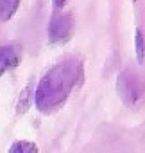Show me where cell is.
I'll use <instances>...</instances> for the list:
<instances>
[{
  "instance_id": "cell-1",
  "label": "cell",
  "mask_w": 145,
  "mask_h": 153,
  "mask_svg": "<svg viewBox=\"0 0 145 153\" xmlns=\"http://www.w3.org/2000/svg\"><path fill=\"white\" fill-rule=\"evenodd\" d=\"M83 67L79 59H64L54 65L40 79L34 92V105L41 114H52L64 105L81 79Z\"/></svg>"
},
{
  "instance_id": "cell-2",
  "label": "cell",
  "mask_w": 145,
  "mask_h": 153,
  "mask_svg": "<svg viewBox=\"0 0 145 153\" xmlns=\"http://www.w3.org/2000/svg\"><path fill=\"white\" fill-rule=\"evenodd\" d=\"M116 90L122 97V101L129 106L136 105L141 96H143V85L140 81V78L133 72V70H124L118 76V81H116Z\"/></svg>"
},
{
  "instance_id": "cell-3",
  "label": "cell",
  "mask_w": 145,
  "mask_h": 153,
  "mask_svg": "<svg viewBox=\"0 0 145 153\" xmlns=\"http://www.w3.org/2000/svg\"><path fill=\"white\" fill-rule=\"evenodd\" d=\"M74 34V18L70 13H56L48 24V42L66 43Z\"/></svg>"
},
{
  "instance_id": "cell-4",
  "label": "cell",
  "mask_w": 145,
  "mask_h": 153,
  "mask_svg": "<svg viewBox=\"0 0 145 153\" xmlns=\"http://www.w3.org/2000/svg\"><path fill=\"white\" fill-rule=\"evenodd\" d=\"M22 59V49L18 45H2L0 47V76H4L6 72L13 70L18 67Z\"/></svg>"
},
{
  "instance_id": "cell-5",
  "label": "cell",
  "mask_w": 145,
  "mask_h": 153,
  "mask_svg": "<svg viewBox=\"0 0 145 153\" xmlns=\"http://www.w3.org/2000/svg\"><path fill=\"white\" fill-rule=\"evenodd\" d=\"M7 153H40V148L32 140H15L9 146Z\"/></svg>"
},
{
  "instance_id": "cell-6",
  "label": "cell",
  "mask_w": 145,
  "mask_h": 153,
  "mask_svg": "<svg viewBox=\"0 0 145 153\" xmlns=\"http://www.w3.org/2000/svg\"><path fill=\"white\" fill-rule=\"evenodd\" d=\"M20 0H0V22H7L16 13Z\"/></svg>"
},
{
  "instance_id": "cell-7",
  "label": "cell",
  "mask_w": 145,
  "mask_h": 153,
  "mask_svg": "<svg viewBox=\"0 0 145 153\" xmlns=\"http://www.w3.org/2000/svg\"><path fill=\"white\" fill-rule=\"evenodd\" d=\"M134 51H136L138 63H143L145 61V38H143L141 29H136L134 33Z\"/></svg>"
},
{
  "instance_id": "cell-8",
  "label": "cell",
  "mask_w": 145,
  "mask_h": 153,
  "mask_svg": "<svg viewBox=\"0 0 145 153\" xmlns=\"http://www.w3.org/2000/svg\"><path fill=\"white\" fill-rule=\"evenodd\" d=\"M31 99H32L31 88L27 87V88H23L22 94H20V99H18V105H16V112H18V114H25V112L29 110V106H31Z\"/></svg>"
},
{
  "instance_id": "cell-9",
  "label": "cell",
  "mask_w": 145,
  "mask_h": 153,
  "mask_svg": "<svg viewBox=\"0 0 145 153\" xmlns=\"http://www.w3.org/2000/svg\"><path fill=\"white\" fill-rule=\"evenodd\" d=\"M66 2H68V0H52V6H54L56 11H61L66 6Z\"/></svg>"
},
{
  "instance_id": "cell-10",
  "label": "cell",
  "mask_w": 145,
  "mask_h": 153,
  "mask_svg": "<svg viewBox=\"0 0 145 153\" xmlns=\"http://www.w3.org/2000/svg\"><path fill=\"white\" fill-rule=\"evenodd\" d=\"M133 2H136V0H133Z\"/></svg>"
}]
</instances>
